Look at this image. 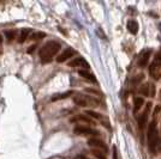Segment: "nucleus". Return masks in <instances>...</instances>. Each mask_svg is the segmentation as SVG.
Listing matches in <instances>:
<instances>
[{"label":"nucleus","mask_w":161,"mask_h":159,"mask_svg":"<svg viewBox=\"0 0 161 159\" xmlns=\"http://www.w3.org/2000/svg\"><path fill=\"white\" fill-rule=\"evenodd\" d=\"M60 43L57 41H49L40 49V60L42 64H48L60 49Z\"/></svg>","instance_id":"1"},{"label":"nucleus","mask_w":161,"mask_h":159,"mask_svg":"<svg viewBox=\"0 0 161 159\" xmlns=\"http://www.w3.org/2000/svg\"><path fill=\"white\" fill-rule=\"evenodd\" d=\"M147 141H148V148L150 153L155 154L158 148H159V132H158V127H156V122L152 121L150 125L148 127L147 133Z\"/></svg>","instance_id":"2"},{"label":"nucleus","mask_w":161,"mask_h":159,"mask_svg":"<svg viewBox=\"0 0 161 159\" xmlns=\"http://www.w3.org/2000/svg\"><path fill=\"white\" fill-rule=\"evenodd\" d=\"M74 102L78 106H99L100 102L95 100L93 96H86V95H76L74 97Z\"/></svg>","instance_id":"3"},{"label":"nucleus","mask_w":161,"mask_h":159,"mask_svg":"<svg viewBox=\"0 0 161 159\" xmlns=\"http://www.w3.org/2000/svg\"><path fill=\"white\" fill-rule=\"evenodd\" d=\"M150 55H152V49L150 48L143 49L140 53V55H138V58H137V65H138V67L144 68V67L147 66L149 60H150Z\"/></svg>","instance_id":"4"},{"label":"nucleus","mask_w":161,"mask_h":159,"mask_svg":"<svg viewBox=\"0 0 161 159\" xmlns=\"http://www.w3.org/2000/svg\"><path fill=\"white\" fill-rule=\"evenodd\" d=\"M74 133L76 135H82V136H88V135H97L99 132H96L94 129H92L90 127L87 126H82L78 125L74 128Z\"/></svg>","instance_id":"5"},{"label":"nucleus","mask_w":161,"mask_h":159,"mask_svg":"<svg viewBox=\"0 0 161 159\" xmlns=\"http://www.w3.org/2000/svg\"><path fill=\"white\" fill-rule=\"evenodd\" d=\"M88 145H89V147H92L93 150H95V151H101V152H103V153L108 152L107 146L105 145V142H103L102 140L95 139V138L89 139L88 140Z\"/></svg>","instance_id":"6"},{"label":"nucleus","mask_w":161,"mask_h":159,"mask_svg":"<svg viewBox=\"0 0 161 159\" xmlns=\"http://www.w3.org/2000/svg\"><path fill=\"white\" fill-rule=\"evenodd\" d=\"M152 103L149 102V103H147V105H146V109H144V111H143V114H141V116L138 117V127H140V129H144V127H146V125H147L148 122V114H149V111H150V108H152Z\"/></svg>","instance_id":"7"},{"label":"nucleus","mask_w":161,"mask_h":159,"mask_svg":"<svg viewBox=\"0 0 161 159\" xmlns=\"http://www.w3.org/2000/svg\"><path fill=\"white\" fill-rule=\"evenodd\" d=\"M75 54H76V50H75V49H72V48H65V49L61 52V54L58 55L57 62H59V64L65 62V61H67L69 59H71Z\"/></svg>","instance_id":"8"},{"label":"nucleus","mask_w":161,"mask_h":159,"mask_svg":"<svg viewBox=\"0 0 161 159\" xmlns=\"http://www.w3.org/2000/svg\"><path fill=\"white\" fill-rule=\"evenodd\" d=\"M149 74H150L155 80H160L161 79V65L153 62V64L150 65V67H149Z\"/></svg>","instance_id":"9"},{"label":"nucleus","mask_w":161,"mask_h":159,"mask_svg":"<svg viewBox=\"0 0 161 159\" xmlns=\"http://www.w3.org/2000/svg\"><path fill=\"white\" fill-rule=\"evenodd\" d=\"M69 66L70 67H83L84 69H88L89 68V64H88L84 58H75L72 61L69 62Z\"/></svg>","instance_id":"10"},{"label":"nucleus","mask_w":161,"mask_h":159,"mask_svg":"<svg viewBox=\"0 0 161 159\" xmlns=\"http://www.w3.org/2000/svg\"><path fill=\"white\" fill-rule=\"evenodd\" d=\"M70 122H75V123H87V125H94V121L92 117H88L86 115H77L70 120Z\"/></svg>","instance_id":"11"},{"label":"nucleus","mask_w":161,"mask_h":159,"mask_svg":"<svg viewBox=\"0 0 161 159\" xmlns=\"http://www.w3.org/2000/svg\"><path fill=\"white\" fill-rule=\"evenodd\" d=\"M78 74H80L82 78L89 80V81H92V83H96V78H95V75L93 74V73L89 72L88 69H80V71H78Z\"/></svg>","instance_id":"12"},{"label":"nucleus","mask_w":161,"mask_h":159,"mask_svg":"<svg viewBox=\"0 0 161 159\" xmlns=\"http://www.w3.org/2000/svg\"><path fill=\"white\" fill-rule=\"evenodd\" d=\"M126 28H128L129 33H132V35H136V33H138V29H140V27H138V23H137L136 20H134V19L129 20L128 24H126Z\"/></svg>","instance_id":"13"},{"label":"nucleus","mask_w":161,"mask_h":159,"mask_svg":"<svg viewBox=\"0 0 161 159\" xmlns=\"http://www.w3.org/2000/svg\"><path fill=\"white\" fill-rule=\"evenodd\" d=\"M30 33H31V29H29V28L23 29V30L20 31L19 37H18V43H24V42L30 37Z\"/></svg>","instance_id":"14"},{"label":"nucleus","mask_w":161,"mask_h":159,"mask_svg":"<svg viewBox=\"0 0 161 159\" xmlns=\"http://www.w3.org/2000/svg\"><path fill=\"white\" fill-rule=\"evenodd\" d=\"M144 104V100L142 98V97H135L134 100V113L137 114L140 110H141V108L143 106Z\"/></svg>","instance_id":"15"},{"label":"nucleus","mask_w":161,"mask_h":159,"mask_svg":"<svg viewBox=\"0 0 161 159\" xmlns=\"http://www.w3.org/2000/svg\"><path fill=\"white\" fill-rule=\"evenodd\" d=\"M71 95H74V91H66V92H64V93L54 95L53 97L51 98V102H55V100H65L67 97H70Z\"/></svg>","instance_id":"16"},{"label":"nucleus","mask_w":161,"mask_h":159,"mask_svg":"<svg viewBox=\"0 0 161 159\" xmlns=\"http://www.w3.org/2000/svg\"><path fill=\"white\" fill-rule=\"evenodd\" d=\"M86 115H88L89 117H92V119H95V120H100L101 122L103 121V120H106L101 114L96 113V111H93V110H87L86 111Z\"/></svg>","instance_id":"17"},{"label":"nucleus","mask_w":161,"mask_h":159,"mask_svg":"<svg viewBox=\"0 0 161 159\" xmlns=\"http://www.w3.org/2000/svg\"><path fill=\"white\" fill-rule=\"evenodd\" d=\"M43 37H46V33H42V31H37V33H33L30 35V40L31 41H39L41 38H43Z\"/></svg>","instance_id":"18"},{"label":"nucleus","mask_w":161,"mask_h":159,"mask_svg":"<svg viewBox=\"0 0 161 159\" xmlns=\"http://www.w3.org/2000/svg\"><path fill=\"white\" fill-rule=\"evenodd\" d=\"M140 92H141L142 96H144V97H149V84H144V85H142L141 89H140Z\"/></svg>","instance_id":"19"},{"label":"nucleus","mask_w":161,"mask_h":159,"mask_svg":"<svg viewBox=\"0 0 161 159\" xmlns=\"http://www.w3.org/2000/svg\"><path fill=\"white\" fill-rule=\"evenodd\" d=\"M160 115H161V105H160V104H158V105H155L154 113H153V117H154V120H153V121H155V122H156V119H158Z\"/></svg>","instance_id":"20"},{"label":"nucleus","mask_w":161,"mask_h":159,"mask_svg":"<svg viewBox=\"0 0 161 159\" xmlns=\"http://www.w3.org/2000/svg\"><path fill=\"white\" fill-rule=\"evenodd\" d=\"M92 153H93L97 159H107L106 158V153L101 152V151H95V150H93Z\"/></svg>","instance_id":"21"},{"label":"nucleus","mask_w":161,"mask_h":159,"mask_svg":"<svg viewBox=\"0 0 161 159\" xmlns=\"http://www.w3.org/2000/svg\"><path fill=\"white\" fill-rule=\"evenodd\" d=\"M143 79H144V75L141 73V74H137V75H135L134 78H132V83L134 84H140Z\"/></svg>","instance_id":"22"},{"label":"nucleus","mask_w":161,"mask_h":159,"mask_svg":"<svg viewBox=\"0 0 161 159\" xmlns=\"http://www.w3.org/2000/svg\"><path fill=\"white\" fill-rule=\"evenodd\" d=\"M86 91L88 93H90V95H94V96H101V92L100 91H97V90H95V89H86Z\"/></svg>","instance_id":"23"},{"label":"nucleus","mask_w":161,"mask_h":159,"mask_svg":"<svg viewBox=\"0 0 161 159\" xmlns=\"http://www.w3.org/2000/svg\"><path fill=\"white\" fill-rule=\"evenodd\" d=\"M153 62H155V64H159V65H161V48H160V50L158 52V54L155 55L154 61H153Z\"/></svg>","instance_id":"24"},{"label":"nucleus","mask_w":161,"mask_h":159,"mask_svg":"<svg viewBox=\"0 0 161 159\" xmlns=\"http://www.w3.org/2000/svg\"><path fill=\"white\" fill-rule=\"evenodd\" d=\"M149 96L154 97L155 96V85L154 84H149Z\"/></svg>","instance_id":"25"},{"label":"nucleus","mask_w":161,"mask_h":159,"mask_svg":"<svg viewBox=\"0 0 161 159\" xmlns=\"http://www.w3.org/2000/svg\"><path fill=\"white\" fill-rule=\"evenodd\" d=\"M113 159H118V151L115 146H113Z\"/></svg>","instance_id":"26"},{"label":"nucleus","mask_w":161,"mask_h":159,"mask_svg":"<svg viewBox=\"0 0 161 159\" xmlns=\"http://www.w3.org/2000/svg\"><path fill=\"white\" fill-rule=\"evenodd\" d=\"M35 48H36V44H34V46H30V47H29V48H28V50H27V52H28V53H29V54H31V53H33V52H34V50H35Z\"/></svg>","instance_id":"27"},{"label":"nucleus","mask_w":161,"mask_h":159,"mask_svg":"<svg viewBox=\"0 0 161 159\" xmlns=\"http://www.w3.org/2000/svg\"><path fill=\"white\" fill-rule=\"evenodd\" d=\"M6 35H7V37H8V41H11L14 37V31H11V33H7Z\"/></svg>","instance_id":"28"},{"label":"nucleus","mask_w":161,"mask_h":159,"mask_svg":"<svg viewBox=\"0 0 161 159\" xmlns=\"http://www.w3.org/2000/svg\"><path fill=\"white\" fill-rule=\"evenodd\" d=\"M75 159H87V158H86L83 154H80V156H77V157H76Z\"/></svg>","instance_id":"29"},{"label":"nucleus","mask_w":161,"mask_h":159,"mask_svg":"<svg viewBox=\"0 0 161 159\" xmlns=\"http://www.w3.org/2000/svg\"><path fill=\"white\" fill-rule=\"evenodd\" d=\"M1 42H3V37H1V35H0V44H1Z\"/></svg>","instance_id":"30"},{"label":"nucleus","mask_w":161,"mask_h":159,"mask_svg":"<svg viewBox=\"0 0 161 159\" xmlns=\"http://www.w3.org/2000/svg\"><path fill=\"white\" fill-rule=\"evenodd\" d=\"M160 96H161V91H160Z\"/></svg>","instance_id":"31"}]
</instances>
